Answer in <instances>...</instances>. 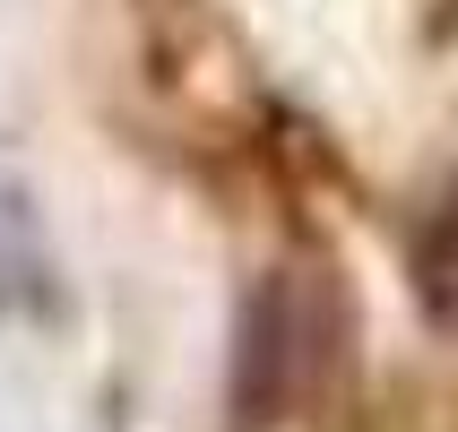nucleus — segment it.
Returning <instances> with one entry per match:
<instances>
[{"label":"nucleus","mask_w":458,"mask_h":432,"mask_svg":"<svg viewBox=\"0 0 458 432\" xmlns=\"http://www.w3.org/2000/svg\"><path fill=\"white\" fill-rule=\"evenodd\" d=\"M424 294H433L441 320H458V199H450V216H441V242L424 251Z\"/></svg>","instance_id":"obj_1"}]
</instances>
